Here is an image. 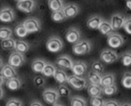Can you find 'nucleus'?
<instances>
[{
    "mask_svg": "<svg viewBox=\"0 0 131 106\" xmlns=\"http://www.w3.org/2000/svg\"><path fill=\"white\" fill-rule=\"evenodd\" d=\"M68 84L72 88L76 90H82L86 88L88 86V80L83 76H80L77 74H71L68 75Z\"/></svg>",
    "mask_w": 131,
    "mask_h": 106,
    "instance_id": "obj_1",
    "label": "nucleus"
},
{
    "mask_svg": "<svg viewBox=\"0 0 131 106\" xmlns=\"http://www.w3.org/2000/svg\"><path fill=\"white\" fill-rule=\"evenodd\" d=\"M92 44L87 39H82L78 43L74 44L72 47V51L75 55L82 56V55L88 54L91 51Z\"/></svg>",
    "mask_w": 131,
    "mask_h": 106,
    "instance_id": "obj_2",
    "label": "nucleus"
},
{
    "mask_svg": "<svg viewBox=\"0 0 131 106\" xmlns=\"http://www.w3.org/2000/svg\"><path fill=\"white\" fill-rule=\"evenodd\" d=\"M47 50L52 53H57L60 52L64 48V42L59 36L52 35L48 39L46 43Z\"/></svg>",
    "mask_w": 131,
    "mask_h": 106,
    "instance_id": "obj_3",
    "label": "nucleus"
},
{
    "mask_svg": "<svg viewBox=\"0 0 131 106\" xmlns=\"http://www.w3.org/2000/svg\"><path fill=\"white\" fill-rule=\"evenodd\" d=\"M42 98H43L44 101L47 104H50V105L52 106L53 104L58 102V100L60 98V94H59L57 89H54V88H46L42 92Z\"/></svg>",
    "mask_w": 131,
    "mask_h": 106,
    "instance_id": "obj_4",
    "label": "nucleus"
},
{
    "mask_svg": "<svg viewBox=\"0 0 131 106\" xmlns=\"http://www.w3.org/2000/svg\"><path fill=\"white\" fill-rule=\"evenodd\" d=\"M118 59H119L118 53L115 50H112L111 49H103L100 53V60L107 64L115 63L118 60Z\"/></svg>",
    "mask_w": 131,
    "mask_h": 106,
    "instance_id": "obj_5",
    "label": "nucleus"
},
{
    "mask_svg": "<svg viewBox=\"0 0 131 106\" xmlns=\"http://www.w3.org/2000/svg\"><path fill=\"white\" fill-rule=\"evenodd\" d=\"M25 63V58L23 53L14 50L10 53L9 57H8V63L10 64L11 66H13L15 68H19L22 65H24V63Z\"/></svg>",
    "mask_w": 131,
    "mask_h": 106,
    "instance_id": "obj_6",
    "label": "nucleus"
},
{
    "mask_svg": "<svg viewBox=\"0 0 131 106\" xmlns=\"http://www.w3.org/2000/svg\"><path fill=\"white\" fill-rule=\"evenodd\" d=\"M107 43L111 48L112 49H118V48H121L123 46L124 43H125V39L120 34L118 33H113L112 32L111 35H108V38H107Z\"/></svg>",
    "mask_w": 131,
    "mask_h": 106,
    "instance_id": "obj_7",
    "label": "nucleus"
},
{
    "mask_svg": "<svg viewBox=\"0 0 131 106\" xmlns=\"http://www.w3.org/2000/svg\"><path fill=\"white\" fill-rule=\"evenodd\" d=\"M23 24L25 25V27L27 29L28 33H38L41 30V23L38 19L36 18H28L25 20Z\"/></svg>",
    "mask_w": 131,
    "mask_h": 106,
    "instance_id": "obj_8",
    "label": "nucleus"
},
{
    "mask_svg": "<svg viewBox=\"0 0 131 106\" xmlns=\"http://www.w3.org/2000/svg\"><path fill=\"white\" fill-rule=\"evenodd\" d=\"M17 8L24 13L30 14L36 9L35 0H20L17 2Z\"/></svg>",
    "mask_w": 131,
    "mask_h": 106,
    "instance_id": "obj_9",
    "label": "nucleus"
},
{
    "mask_svg": "<svg viewBox=\"0 0 131 106\" xmlns=\"http://www.w3.org/2000/svg\"><path fill=\"white\" fill-rule=\"evenodd\" d=\"M66 39L68 43L76 44L80 40H82V34L80 30L76 27H70L66 33Z\"/></svg>",
    "mask_w": 131,
    "mask_h": 106,
    "instance_id": "obj_10",
    "label": "nucleus"
},
{
    "mask_svg": "<svg viewBox=\"0 0 131 106\" xmlns=\"http://www.w3.org/2000/svg\"><path fill=\"white\" fill-rule=\"evenodd\" d=\"M126 17L121 13H115L111 17V23H112L113 31L120 30L121 28H124L125 22H126Z\"/></svg>",
    "mask_w": 131,
    "mask_h": 106,
    "instance_id": "obj_11",
    "label": "nucleus"
},
{
    "mask_svg": "<svg viewBox=\"0 0 131 106\" xmlns=\"http://www.w3.org/2000/svg\"><path fill=\"white\" fill-rule=\"evenodd\" d=\"M15 20V13L11 8L5 7L0 11V21L2 22H12Z\"/></svg>",
    "mask_w": 131,
    "mask_h": 106,
    "instance_id": "obj_12",
    "label": "nucleus"
},
{
    "mask_svg": "<svg viewBox=\"0 0 131 106\" xmlns=\"http://www.w3.org/2000/svg\"><path fill=\"white\" fill-rule=\"evenodd\" d=\"M73 60L69 56H68V55H61V56H59L55 60V64L64 69H69V70H71L72 66H73Z\"/></svg>",
    "mask_w": 131,
    "mask_h": 106,
    "instance_id": "obj_13",
    "label": "nucleus"
},
{
    "mask_svg": "<svg viewBox=\"0 0 131 106\" xmlns=\"http://www.w3.org/2000/svg\"><path fill=\"white\" fill-rule=\"evenodd\" d=\"M71 71H72V73L74 74L83 76L85 74H87V65H86V63L84 62L76 60V62H74Z\"/></svg>",
    "mask_w": 131,
    "mask_h": 106,
    "instance_id": "obj_14",
    "label": "nucleus"
},
{
    "mask_svg": "<svg viewBox=\"0 0 131 106\" xmlns=\"http://www.w3.org/2000/svg\"><path fill=\"white\" fill-rule=\"evenodd\" d=\"M63 10L68 19H72V18H75L79 14L80 8L78 7V5L74 4V3H70V4L65 5Z\"/></svg>",
    "mask_w": 131,
    "mask_h": 106,
    "instance_id": "obj_15",
    "label": "nucleus"
},
{
    "mask_svg": "<svg viewBox=\"0 0 131 106\" xmlns=\"http://www.w3.org/2000/svg\"><path fill=\"white\" fill-rule=\"evenodd\" d=\"M0 74L3 75L7 80L8 79H10L12 77H15L17 75V71L16 68L11 66L10 64H5L1 67V72H0Z\"/></svg>",
    "mask_w": 131,
    "mask_h": 106,
    "instance_id": "obj_16",
    "label": "nucleus"
},
{
    "mask_svg": "<svg viewBox=\"0 0 131 106\" xmlns=\"http://www.w3.org/2000/svg\"><path fill=\"white\" fill-rule=\"evenodd\" d=\"M102 21H103V19H102L100 16H98V15H93V16H91L90 18L87 20L86 25H87V27L89 28V29H91V30H98V28L100 26Z\"/></svg>",
    "mask_w": 131,
    "mask_h": 106,
    "instance_id": "obj_17",
    "label": "nucleus"
},
{
    "mask_svg": "<svg viewBox=\"0 0 131 106\" xmlns=\"http://www.w3.org/2000/svg\"><path fill=\"white\" fill-rule=\"evenodd\" d=\"M86 89L90 97H99L103 94V87H101L100 85L88 84Z\"/></svg>",
    "mask_w": 131,
    "mask_h": 106,
    "instance_id": "obj_18",
    "label": "nucleus"
},
{
    "mask_svg": "<svg viewBox=\"0 0 131 106\" xmlns=\"http://www.w3.org/2000/svg\"><path fill=\"white\" fill-rule=\"evenodd\" d=\"M6 87L11 91H17L22 87V81L17 76H15V77H12V78L7 80Z\"/></svg>",
    "mask_w": 131,
    "mask_h": 106,
    "instance_id": "obj_19",
    "label": "nucleus"
},
{
    "mask_svg": "<svg viewBox=\"0 0 131 106\" xmlns=\"http://www.w3.org/2000/svg\"><path fill=\"white\" fill-rule=\"evenodd\" d=\"M98 31L100 32V34H102L103 35H109L113 32V29H112V23L110 21H107V20H103L102 22H101L100 26L98 28Z\"/></svg>",
    "mask_w": 131,
    "mask_h": 106,
    "instance_id": "obj_20",
    "label": "nucleus"
},
{
    "mask_svg": "<svg viewBox=\"0 0 131 106\" xmlns=\"http://www.w3.org/2000/svg\"><path fill=\"white\" fill-rule=\"evenodd\" d=\"M46 62L43 60V59H36V60H33L32 65H31V68L32 70L37 73H41L42 71H43L44 67L46 65Z\"/></svg>",
    "mask_w": 131,
    "mask_h": 106,
    "instance_id": "obj_21",
    "label": "nucleus"
},
{
    "mask_svg": "<svg viewBox=\"0 0 131 106\" xmlns=\"http://www.w3.org/2000/svg\"><path fill=\"white\" fill-rule=\"evenodd\" d=\"M101 78H102V74L96 73V72H94L92 70L87 73V80L89 84L100 85Z\"/></svg>",
    "mask_w": 131,
    "mask_h": 106,
    "instance_id": "obj_22",
    "label": "nucleus"
},
{
    "mask_svg": "<svg viewBox=\"0 0 131 106\" xmlns=\"http://www.w3.org/2000/svg\"><path fill=\"white\" fill-rule=\"evenodd\" d=\"M51 19L54 22H63L67 19H68V18L67 17V15H66V13L64 12L63 9H61V10H57V11H52Z\"/></svg>",
    "mask_w": 131,
    "mask_h": 106,
    "instance_id": "obj_23",
    "label": "nucleus"
},
{
    "mask_svg": "<svg viewBox=\"0 0 131 106\" xmlns=\"http://www.w3.org/2000/svg\"><path fill=\"white\" fill-rule=\"evenodd\" d=\"M53 78H54L55 81L57 82V83H59V84H64V83H68V75L64 70L57 69L56 72H55V74H54V76H53Z\"/></svg>",
    "mask_w": 131,
    "mask_h": 106,
    "instance_id": "obj_24",
    "label": "nucleus"
},
{
    "mask_svg": "<svg viewBox=\"0 0 131 106\" xmlns=\"http://www.w3.org/2000/svg\"><path fill=\"white\" fill-rule=\"evenodd\" d=\"M113 84H115V75L113 73H105V74L102 75V78H101V82H100L101 87H104Z\"/></svg>",
    "mask_w": 131,
    "mask_h": 106,
    "instance_id": "obj_25",
    "label": "nucleus"
},
{
    "mask_svg": "<svg viewBox=\"0 0 131 106\" xmlns=\"http://www.w3.org/2000/svg\"><path fill=\"white\" fill-rule=\"evenodd\" d=\"M48 7L52 11L61 10L65 7L64 0H48Z\"/></svg>",
    "mask_w": 131,
    "mask_h": 106,
    "instance_id": "obj_26",
    "label": "nucleus"
},
{
    "mask_svg": "<svg viewBox=\"0 0 131 106\" xmlns=\"http://www.w3.org/2000/svg\"><path fill=\"white\" fill-rule=\"evenodd\" d=\"M16 47V40L12 37L1 40V48L4 50H13Z\"/></svg>",
    "mask_w": 131,
    "mask_h": 106,
    "instance_id": "obj_27",
    "label": "nucleus"
},
{
    "mask_svg": "<svg viewBox=\"0 0 131 106\" xmlns=\"http://www.w3.org/2000/svg\"><path fill=\"white\" fill-rule=\"evenodd\" d=\"M29 49H30V46H29V44L27 42H25V41L22 40V39L16 40V47H15L14 50L25 54V53H26L29 50Z\"/></svg>",
    "mask_w": 131,
    "mask_h": 106,
    "instance_id": "obj_28",
    "label": "nucleus"
},
{
    "mask_svg": "<svg viewBox=\"0 0 131 106\" xmlns=\"http://www.w3.org/2000/svg\"><path fill=\"white\" fill-rule=\"evenodd\" d=\"M56 70H57V68L54 66V64H52L51 63H47L43 71H42V73H41V74L44 76H47V77H51V76L53 77Z\"/></svg>",
    "mask_w": 131,
    "mask_h": 106,
    "instance_id": "obj_29",
    "label": "nucleus"
},
{
    "mask_svg": "<svg viewBox=\"0 0 131 106\" xmlns=\"http://www.w3.org/2000/svg\"><path fill=\"white\" fill-rule=\"evenodd\" d=\"M14 34L20 38H25L27 36L28 33L27 29L25 27V25L23 24V23H20L16 26V27L14 28Z\"/></svg>",
    "mask_w": 131,
    "mask_h": 106,
    "instance_id": "obj_30",
    "label": "nucleus"
},
{
    "mask_svg": "<svg viewBox=\"0 0 131 106\" xmlns=\"http://www.w3.org/2000/svg\"><path fill=\"white\" fill-rule=\"evenodd\" d=\"M88 103L84 98L81 96H73L70 98V106H87Z\"/></svg>",
    "mask_w": 131,
    "mask_h": 106,
    "instance_id": "obj_31",
    "label": "nucleus"
},
{
    "mask_svg": "<svg viewBox=\"0 0 131 106\" xmlns=\"http://www.w3.org/2000/svg\"><path fill=\"white\" fill-rule=\"evenodd\" d=\"M104 64L102 63V60H95V62H93L92 63V64H91V70L94 71V72H96V73H100V74H102L104 72Z\"/></svg>",
    "mask_w": 131,
    "mask_h": 106,
    "instance_id": "obj_32",
    "label": "nucleus"
},
{
    "mask_svg": "<svg viewBox=\"0 0 131 106\" xmlns=\"http://www.w3.org/2000/svg\"><path fill=\"white\" fill-rule=\"evenodd\" d=\"M122 85L125 88L131 89V72H126L122 77Z\"/></svg>",
    "mask_w": 131,
    "mask_h": 106,
    "instance_id": "obj_33",
    "label": "nucleus"
},
{
    "mask_svg": "<svg viewBox=\"0 0 131 106\" xmlns=\"http://www.w3.org/2000/svg\"><path fill=\"white\" fill-rule=\"evenodd\" d=\"M117 91H118L117 86L115 84L110 85V86H107V87H103V94L106 96H113L117 93Z\"/></svg>",
    "mask_w": 131,
    "mask_h": 106,
    "instance_id": "obj_34",
    "label": "nucleus"
},
{
    "mask_svg": "<svg viewBox=\"0 0 131 106\" xmlns=\"http://www.w3.org/2000/svg\"><path fill=\"white\" fill-rule=\"evenodd\" d=\"M13 35V31L8 27H1L0 28V38L1 40L10 38Z\"/></svg>",
    "mask_w": 131,
    "mask_h": 106,
    "instance_id": "obj_35",
    "label": "nucleus"
},
{
    "mask_svg": "<svg viewBox=\"0 0 131 106\" xmlns=\"http://www.w3.org/2000/svg\"><path fill=\"white\" fill-rule=\"evenodd\" d=\"M120 60L124 66H126V67L131 66V51L125 52V53L121 56Z\"/></svg>",
    "mask_w": 131,
    "mask_h": 106,
    "instance_id": "obj_36",
    "label": "nucleus"
},
{
    "mask_svg": "<svg viewBox=\"0 0 131 106\" xmlns=\"http://www.w3.org/2000/svg\"><path fill=\"white\" fill-rule=\"evenodd\" d=\"M89 103H90L91 106H104L105 101L101 96H99V97H91Z\"/></svg>",
    "mask_w": 131,
    "mask_h": 106,
    "instance_id": "obj_37",
    "label": "nucleus"
},
{
    "mask_svg": "<svg viewBox=\"0 0 131 106\" xmlns=\"http://www.w3.org/2000/svg\"><path fill=\"white\" fill-rule=\"evenodd\" d=\"M58 92L60 94V97H69L71 94L70 89L68 88L66 85L61 84L59 87H58Z\"/></svg>",
    "mask_w": 131,
    "mask_h": 106,
    "instance_id": "obj_38",
    "label": "nucleus"
},
{
    "mask_svg": "<svg viewBox=\"0 0 131 106\" xmlns=\"http://www.w3.org/2000/svg\"><path fill=\"white\" fill-rule=\"evenodd\" d=\"M44 83H45V80H44V77L42 75H37L34 78V84L36 85V87H42Z\"/></svg>",
    "mask_w": 131,
    "mask_h": 106,
    "instance_id": "obj_39",
    "label": "nucleus"
},
{
    "mask_svg": "<svg viewBox=\"0 0 131 106\" xmlns=\"http://www.w3.org/2000/svg\"><path fill=\"white\" fill-rule=\"evenodd\" d=\"M6 106H23V102L18 99H10L7 101Z\"/></svg>",
    "mask_w": 131,
    "mask_h": 106,
    "instance_id": "obj_40",
    "label": "nucleus"
},
{
    "mask_svg": "<svg viewBox=\"0 0 131 106\" xmlns=\"http://www.w3.org/2000/svg\"><path fill=\"white\" fill-rule=\"evenodd\" d=\"M124 30L126 31L128 35H131V17L126 18L125 25H124Z\"/></svg>",
    "mask_w": 131,
    "mask_h": 106,
    "instance_id": "obj_41",
    "label": "nucleus"
},
{
    "mask_svg": "<svg viewBox=\"0 0 131 106\" xmlns=\"http://www.w3.org/2000/svg\"><path fill=\"white\" fill-rule=\"evenodd\" d=\"M104 106H121V103H119L115 100H108V101H105Z\"/></svg>",
    "mask_w": 131,
    "mask_h": 106,
    "instance_id": "obj_42",
    "label": "nucleus"
},
{
    "mask_svg": "<svg viewBox=\"0 0 131 106\" xmlns=\"http://www.w3.org/2000/svg\"><path fill=\"white\" fill-rule=\"evenodd\" d=\"M29 106H44V105L39 101H33Z\"/></svg>",
    "mask_w": 131,
    "mask_h": 106,
    "instance_id": "obj_43",
    "label": "nucleus"
},
{
    "mask_svg": "<svg viewBox=\"0 0 131 106\" xmlns=\"http://www.w3.org/2000/svg\"><path fill=\"white\" fill-rule=\"evenodd\" d=\"M0 78H1V87H3V85L5 84V83H7V79L3 75H1V74H0Z\"/></svg>",
    "mask_w": 131,
    "mask_h": 106,
    "instance_id": "obj_44",
    "label": "nucleus"
},
{
    "mask_svg": "<svg viewBox=\"0 0 131 106\" xmlns=\"http://www.w3.org/2000/svg\"><path fill=\"white\" fill-rule=\"evenodd\" d=\"M126 8H128L129 10H131V0H126Z\"/></svg>",
    "mask_w": 131,
    "mask_h": 106,
    "instance_id": "obj_45",
    "label": "nucleus"
},
{
    "mask_svg": "<svg viewBox=\"0 0 131 106\" xmlns=\"http://www.w3.org/2000/svg\"><path fill=\"white\" fill-rule=\"evenodd\" d=\"M121 106H131L130 102H124V103H121Z\"/></svg>",
    "mask_w": 131,
    "mask_h": 106,
    "instance_id": "obj_46",
    "label": "nucleus"
},
{
    "mask_svg": "<svg viewBox=\"0 0 131 106\" xmlns=\"http://www.w3.org/2000/svg\"><path fill=\"white\" fill-rule=\"evenodd\" d=\"M4 97V89H3V87H1V99H3Z\"/></svg>",
    "mask_w": 131,
    "mask_h": 106,
    "instance_id": "obj_47",
    "label": "nucleus"
},
{
    "mask_svg": "<svg viewBox=\"0 0 131 106\" xmlns=\"http://www.w3.org/2000/svg\"><path fill=\"white\" fill-rule=\"evenodd\" d=\"M52 106H65V105H63V104H62V103H58V102H57V103L53 104V105H52Z\"/></svg>",
    "mask_w": 131,
    "mask_h": 106,
    "instance_id": "obj_48",
    "label": "nucleus"
},
{
    "mask_svg": "<svg viewBox=\"0 0 131 106\" xmlns=\"http://www.w3.org/2000/svg\"><path fill=\"white\" fill-rule=\"evenodd\" d=\"M15 1H17V2H18V1H20V0H15Z\"/></svg>",
    "mask_w": 131,
    "mask_h": 106,
    "instance_id": "obj_49",
    "label": "nucleus"
}]
</instances>
